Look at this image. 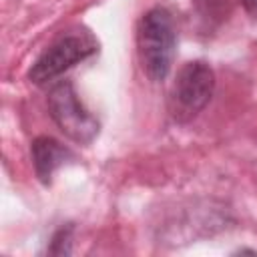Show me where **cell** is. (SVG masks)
Returning <instances> with one entry per match:
<instances>
[{"instance_id": "obj_6", "label": "cell", "mask_w": 257, "mask_h": 257, "mask_svg": "<svg viewBox=\"0 0 257 257\" xmlns=\"http://www.w3.org/2000/svg\"><path fill=\"white\" fill-rule=\"evenodd\" d=\"M241 4H243V10L247 12V16L253 22H257V0H241Z\"/></svg>"}, {"instance_id": "obj_1", "label": "cell", "mask_w": 257, "mask_h": 257, "mask_svg": "<svg viewBox=\"0 0 257 257\" xmlns=\"http://www.w3.org/2000/svg\"><path fill=\"white\" fill-rule=\"evenodd\" d=\"M175 46L177 32L171 12L163 6L147 10L137 26V52L143 70L153 82L165 80L171 72Z\"/></svg>"}, {"instance_id": "obj_5", "label": "cell", "mask_w": 257, "mask_h": 257, "mask_svg": "<svg viewBox=\"0 0 257 257\" xmlns=\"http://www.w3.org/2000/svg\"><path fill=\"white\" fill-rule=\"evenodd\" d=\"M30 153H32V165H34L36 177L44 185H50L54 171L62 167L68 159H72L70 149L52 137H36L32 141Z\"/></svg>"}, {"instance_id": "obj_4", "label": "cell", "mask_w": 257, "mask_h": 257, "mask_svg": "<svg viewBox=\"0 0 257 257\" xmlns=\"http://www.w3.org/2000/svg\"><path fill=\"white\" fill-rule=\"evenodd\" d=\"M48 112L56 126L74 143L90 145L98 131V118L82 104L70 80H60L48 90Z\"/></svg>"}, {"instance_id": "obj_2", "label": "cell", "mask_w": 257, "mask_h": 257, "mask_svg": "<svg viewBox=\"0 0 257 257\" xmlns=\"http://www.w3.org/2000/svg\"><path fill=\"white\" fill-rule=\"evenodd\" d=\"M98 50V40L86 28H70L62 32L32 64L28 78L34 84H46L58 78L74 64L90 58Z\"/></svg>"}, {"instance_id": "obj_3", "label": "cell", "mask_w": 257, "mask_h": 257, "mask_svg": "<svg viewBox=\"0 0 257 257\" xmlns=\"http://www.w3.org/2000/svg\"><path fill=\"white\" fill-rule=\"evenodd\" d=\"M215 90V72L203 60L185 62L169 92V112L177 122L195 118L211 100Z\"/></svg>"}]
</instances>
